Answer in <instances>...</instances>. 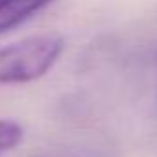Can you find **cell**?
I'll return each instance as SVG.
<instances>
[{
    "label": "cell",
    "mask_w": 157,
    "mask_h": 157,
    "mask_svg": "<svg viewBox=\"0 0 157 157\" xmlns=\"http://www.w3.org/2000/svg\"><path fill=\"white\" fill-rule=\"evenodd\" d=\"M63 37L56 33L26 37L0 48V85L30 83L43 78L61 57Z\"/></svg>",
    "instance_id": "cell-1"
},
{
    "label": "cell",
    "mask_w": 157,
    "mask_h": 157,
    "mask_svg": "<svg viewBox=\"0 0 157 157\" xmlns=\"http://www.w3.org/2000/svg\"><path fill=\"white\" fill-rule=\"evenodd\" d=\"M54 0H0V35L21 26Z\"/></svg>",
    "instance_id": "cell-2"
},
{
    "label": "cell",
    "mask_w": 157,
    "mask_h": 157,
    "mask_svg": "<svg viewBox=\"0 0 157 157\" xmlns=\"http://www.w3.org/2000/svg\"><path fill=\"white\" fill-rule=\"evenodd\" d=\"M24 139V129L15 120L0 118V157L15 150Z\"/></svg>",
    "instance_id": "cell-3"
}]
</instances>
